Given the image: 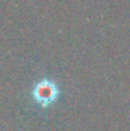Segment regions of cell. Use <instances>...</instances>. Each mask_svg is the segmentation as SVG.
I'll use <instances>...</instances> for the list:
<instances>
[{
  "label": "cell",
  "mask_w": 130,
  "mask_h": 131,
  "mask_svg": "<svg viewBox=\"0 0 130 131\" xmlns=\"http://www.w3.org/2000/svg\"><path fill=\"white\" fill-rule=\"evenodd\" d=\"M35 95L41 104H48L51 103L56 97V89L51 83H41L37 85V89L35 92Z\"/></svg>",
  "instance_id": "1"
}]
</instances>
